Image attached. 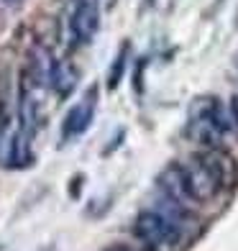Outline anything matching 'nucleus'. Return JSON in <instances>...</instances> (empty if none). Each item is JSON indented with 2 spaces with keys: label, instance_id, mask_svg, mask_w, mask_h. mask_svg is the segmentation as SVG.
Instances as JSON below:
<instances>
[{
  "label": "nucleus",
  "instance_id": "obj_5",
  "mask_svg": "<svg viewBox=\"0 0 238 251\" xmlns=\"http://www.w3.org/2000/svg\"><path fill=\"white\" fill-rule=\"evenodd\" d=\"M95 105H97V87H90L87 93L67 110L64 123H62V141L77 139V136H82L90 128V123L95 118Z\"/></svg>",
  "mask_w": 238,
  "mask_h": 251
},
{
  "label": "nucleus",
  "instance_id": "obj_4",
  "mask_svg": "<svg viewBox=\"0 0 238 251\" xmlns=\"http://www.w3.org/2000/svg\"><path fill=\"white\" fill-rule=\"evenodd\" d=\"M100 31V8L97 0H74V10L70 16V36L77 47H87Z\"/></svg>",
  "mask_w": 238,
  "mask_h": 251
},
{
  "label": "nucleus",
  "instance_id": "obj_13",
  "mask_svg": "<svg viewBox=\"0 0 238 251\" xmlns=\"http://www.w3.org/2000/svg\"><path fill=\"white\" fill-rule=\"evenodd\" d=\"M3 3H5V5H18L21 0H3Z\"/></svg>",
  "mask_w": 238,
  "mask_h": 251
},
{
  "label": "nucleus",
  "instance_id": "obj_9",
  "mask_svg": "<svg viewBox=\"0 0 238 251\" xmlns=\"http://www.w3.org/2000/svg\"><path fill=\"white\" fill-rule=\"evenodd\" d=\"M126 56H128V47L123 44V49L118 51L116 59H113V67H110V72H108V87H110V90H116L118 82H120L123 70H126Z\"/></svg>",
  "mask_w": 238,
  "mask_h": 251
},
{
  "label": "nucleus",
  "instance_id": "obj_11",
  "mask_svg": "<svg viewBox=\"0 0 238 251\" xmlns=\"http://www.w3.org/2000/svg\"><path fill=\"white\" fill-rule=\"evenodd\" d=\"M231 113H233V121H236V126H238V93L233 95V100H231Z\"/></svg>",
  "mask_w": 238,
  "mask_h": 251
},
{
  "label": "nucleus",
  "instance_id": "obj_8",
  "mask_svg": "<svg viewBox=\"0 0 238 251\" xmlns=\"http://www.w3.org/2000/svg\"><path fill=\"white\" fill-rule=\"evenodd\" d=\"M77 79H79V75H77V70L70 62H54L51 77H49V87L59 98H67L72 93V90L77 87Z\"/></svg>",
  "mask_w": 238,
  "mask_h": 251
},
{
  "label": "nucleus",
  "instance_id": "obj_12",
  "mask_svg": "<svg viewBox=\"0 0 238 251\" xmlns=\"http://www.w3.org/2000/svg\"><path fill=\"white\" fill-rule=\"evenodd\" d=\"M105 251H128V249H126V246H120V244H118V246H110V249H105Z\"/></svg>",
  "mask_w": 238,
  "mask_h": 251
},
{
  "label": "nucleus",
  "instance_id": "obj_2",
  "mask_svg": "<svg viewBox=\"0 0 238 251\" xmlns=\"http://www.w3.org/2000/svg\"><path fill=\"white\" fill-rule=\"evenodd\" d=\"M182 231H185L182 226H177L174 221H169L167 215H162L154 208L139 213V218H136V223H133L136 238L149 249H167V246L179 244Z\"/></svg>",
  "mask_w": 238,
  "mask_h": 251
},
{
  "label": "nucleus",
  "instance_id": "obj_3",
  "mask_svg": "<svg viewBox=\"0 0 238 251\" xmlns=\"http://www.w3.org/2000/svg\"><path fill=\"white\" fill-rule=\"evenodd\" d=\"M185 169V179L190 187V195L195 202H208L218 195V190L223 187V177L218 175L215 164L205 156H192L182 164Z\"/></svg>",
  "mask_w": 238,
  "mask_h": 251
},
{
  "label": "nucleus",
  "instance_id": "obj_7",
  "mask_svg": "<svg viewBox=\"0 0 238 251\" xmlns=\"http://www.w3.org/2000/svg\"><path fill=\"white\" fill-rule=\"evenodd\" d=\"M31 141L33 136L24 133V131H16L10 136V141L5 146V167L10 169H26L33 164V149H31Z\"/></svg>",
  "mask_w": 238,
  "mask_h": 251
},
{
  "label": "nucleus",
  "instance_id": "obj_1",
  "mask_svg": "<svg viewBox=\"0 0 238 251\" xmlns=\"http://www.w3.org/2000/svg\"><path fill=\"white\" fill-rule=\"evenodd\" d=\"M236 128L231 108L213 95L195 98L187 113V136L205 149H220L223 139Z\"/></svg>",
  "mask_w": 238,
  "mask_h": 251
},
{
  "label": "nucleus",
  "instance_id": "obj_10",
  "mask_svg": "<svg viewBox=\"0 0 238 251\" xmlns=\"http://www.w3.org/2000/svg\"><path fill=\"white\" fill-rule=\"evenodd\" d=\"M8 121H10V93L5 79L0 77V141H3V133L8 128Z\"/></svg>",
  "mask_w": 238,
  "mask_h": 251
},
{
  "label": "nucleus",
  "instance_id": "obj_6",
  "mask_svg": "<svg viewBox=\"0 0 238 251\" xmlns=\"http://www.w3.org/2000/svg\"><path fill=\"white\" fill-rule=\"evenodd\" d=\"M156 190L164 192L167 198L177 200V202H185V205L195 202V200H192V195H190V187H187L182 164H169V167H164L162 175H159V179H156Z\"/></svg>",
  "mask_w": 238,
  "mask_h": 251
}]
</instances>
